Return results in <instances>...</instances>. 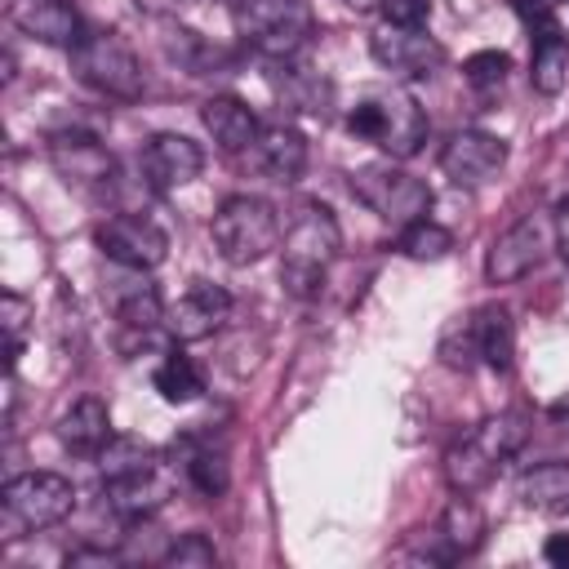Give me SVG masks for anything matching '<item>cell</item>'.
Returning a JSON list of instances; mask_svg holds the SVG:
<instances>
[{"label":"cell","instance_id":"18","mask_svg":"<svg viewBox=\"0 0 569 569\" xmlns=\"http://www.w3.org/2000/svg\"><path fill=\"white\" fill-rule=\"evenodd\" d=\"M4 13L22 36L53 49H76L84 40V22L71 0H4Z\"/></svg>","mask_w":569,"mask_h":569},{"label":"cell","instance_id":"6","mask_svg":"<svg viewBox=\"0 0 569 569\" xmlns=\"http://www.w3.org/2000/svg\"><path fill=\"white\" fill-rule=\"evenodd\" d=\"M76 511V485L58 471H22L0 489V529L4 538H27L62 525Z\"/></svg>","mask_w":569,"mask_h":569},{"label":"cell","instance_id":"26","mask_svg":"<svg viewBox=\"0 0 569 569\" xmlns=\"http://www.w3.org/2000/svg\"><path fill=\"white\" fill-rule=\"evenodd\" d=\"M529 84L547 98H556L569 84V36L547 22L533 31V53H529Z\"/></svg>","mask_w":569,"mask_h":569},{"label":"cell","instance_id":"17","mask_svg":"<svg viewBox=\"0 0 569 569\" xmlns=\"http://www.w3.org/2000/svg\"><path fill=\"white\" fill-rule=\"evenodd\" d=\"M502 164H507V142L498 133H485V129H458L440 151V169L458 187H480Z\"/></svg>","mask_w":569,"mask_h":569},{"label":"cell","instance_id":"23","mask_svg":"<svg viewBox=\"0 0 569 569\" xmlns=\"http://www.w3.org/2000/svg\"><path fill=\"white\" fill-rule=\"evenodd\" d=\"M160 44H164V53H169L187 76H218V71L231 67L227 49H218L213 40H204L200 31H191V27L173 22V18H160Z\"/></svg>","mask_w":569,"mask_h":569},{"label":"cell","instance_id":"1","mask_svg":"<svg viewBox=\"0 0 569 569\" xmlns=\"http://www.w3.org/2000/svg\"><path fill=\"white\" fill-rule=\"evenodd\" d=\"M338 249H342L338 218L320 200H302L298 213L284 227V240H280V284H284V293H293L302 302L316 298L325 289V276H329Z\"/></svg>","mask_w":569,"mask_h":569},{"label":"cell","instance_id":"40","mask_svg":"<svg viewBox=\"0 0 569 569\" xmlns=\"http://www.w3.org/2000/svg\"><path fill=\"white\" fill-rule=\"evenodd\" d=\"M182 0H138V9H147V13H164V9H178Z\"/></svg>","mask_w":569,"mask_h":569},{"label":"cell","instance_id":"41","mask_svg":"<svg viewBox=\"0 0 569 569\" xmlns=\"http://www.w3.org/2000/svg\"><path fill=\"white\" fill-rule=\"evenodd\" d=\"M342 4H347V9H356V13H365V9H378L382 0H342Z\"/></svg>","mask_w":569,"mask_h":569},{"label":"cell","instance_id":"27","mask_svg":"<svg viewBox=\"0 0 569 569\" xmlns=\"http://www.w3.org/2000/svg\"><path fill=\"white\" fill-rule=\"evenodd\" d=\"M116 298V320H120V329L124 333H156L160 325H164V316H169V307L160 302V293H156V284H147L142 280V271H138V280H120V289L111 293Z\"/></svg>","mask_w":569,"mask_h":569},{"label":"cell","instance_id":"16","mask_svg":"<svg viewBox=\"0 0 569 569\" xmlns=\"http://www.w3.org/2000/svg\"><path fill=\"white\" fill-rule=\"evenodd\" d=\"M173 493V476L169 467L156 458L129 476H116V480H102V498H107V511L120 516V520H151Z\"/></svg>","mask_w":569,"mask_h":569},{"label":"cell","instance_id":"14","mask_svg":"<svg viewBox=\"0 0 569 569\" xmlns=\"http://www.w3.org/2000/svg\"><path fill=\"white\" fill-rule=\"evenodd\" d=\"M227 320H231V293L222 284H213V280H196L169 307L164 329H169L173 342H200V338H213Z\"/></svg>","mask_w":569,"mask_h":569},{"label":"cell","instance_id":"24","mask_svg":"<svg viewBox=\"0 0 569 569\" xmlns=\"http://www.w3.org/2000/svg\"><path fill=\"white\" fill-rule=\"evenodd\" d=\"M253 156H258V169L271 178V182H298L302 169H307V138L293 129V124H271L258 133L253 142Z\"/></svg>","mask_w":569,"mask_h":569},{"label":"cell","instance_id":"3","mask_svg":"<svg viewBox=\"0 0 569 569\" xmlns=\"http://www.w3.org/2000/svg\"><path fill=\"white\" fill-rule=\"evenodd\" d=\"M347 129L391 160H409L427 142V111L405 89H373L347 111Z\"/></svg>","mask_w":569,"mask_h":569},{"label":"cell","instance_id":"39","mask_svg":"<svg viewBox=\"0 0 569 569\" xmlns=\"http://www.w3.org/2000/svg\"><path fill=\"white\" fill-rule=\"evenodd\" d=\"M542 556H547L551 565H560V569H569V533H551V538L542 542Z\"/></svg>","mask_w":569,"mask_h":569},{"label":"cell","instance_id":"36","mask_svg":"<svg viewBox=\"0 0 569 569\" xmlns=\"http://www.w3.org/2000/svg\"><path fill=\"white\" fill-rule=\"evenodd\" d=\"M516 4V13L538 31V27H547V22H556L551 18V9H556V0H511Z\"/></svg>","mask_w":569,"mask_h":569},{"label":"cell","instance_id":"15","mask_svg":"<svg viewBox=\"0 0 569 569\" xmlns=\"http://www.w3.org/2000/svg\"><path fill=\"white\" fill-rule=\"evenodd\" d=\"M480 542H485V511L471 502V493H458V498L440 511L436 529H427V538H422V560H431V565H453V560L480 551Z\"/></svg>","mask_w":569,"mask_h":569},{"label":"cell","instance_id":"22","mask_svg":"<svg viewBox=\"0 0 569 569\" xmlns=\"http://www.w3.org/2000/svg\"><path fill=\"white\" fill-rule=\"evenodd\" d=\"M53 431H58V445L67 453H76V458H98L102 445L116 436L111 431V413H107V405L98 396H80L76 405H67Z\"/></svg>","mask_w":569,"mask_h":569},{"label":"cell","instance_id":"35","mask_svg":"<svg viewBox=\"0 0 569 569\" xmlns=\"http://www.w3.org/2000/svg\"><path fill=\"white\" fill-rule=\"evenodd\" d=\"M378 13H382V22H391V27H427L431 0H382Z\"/></svg>","mask_w":569,"mask_h":569},{"label":"cell","instance_id":"2","mask_svg":"<svg viewBox=\"0 0 569 569\" xmlns=\"http://www.w3.org/2000/svg\"><path fill=\"white\" fill-rule=\"evenodd\" d=\"M529 440V418L507 409V413H489L480 418L467 436H458L445 453V480L453 493H476L485 489Z\"/></svg>","mask_w":569,"mask_h":569},{"label":"cell","instance_id":"19","mask_svg":"<svg viewBox=\"0 0 569 569\" xmlns=\"http://www.w3.org/2000/svg\"><path fill=\"white\" fill-rule=\"evenodd\" d=\"M200 169H204V151L187 133H156L142 147V178L151 191H178L191 178H200Z\"/></svg>","mask_w":569,"mask_h":569},{"label":"cell","instance_id":"42","mask_svg":"<svg viewBox=\"0 0 569 569\" xmlns=\"http://www.w3.org/2000/svg\"><path fill=\"white\" fill-rule=\"evenodd\" d=\"M182 4H209V0H182Z\"/></svg>","mask_w":569,"mask_h":569},{"label":"cell","instance_id":"31","mask_svg":"<svg viewBox=\"0 0 569 569\" xmlns=\"http://www.w3.org/2000/svg\"><path fill=\"white\" fill-rule=\"evenodd\" d=\"M396 244H400V253L413 258V262H440V258L453 249V236H449L440 222L422 218V222H409Z\"/></svg>","mask_w":569,"mask_h":569},{"label":"cell","instance_id":"11","mask_svg":"<svg viewBox=\"0 0 569 569\" xmlns=\"http://www.w3.org/2000/svg\"><path fill=\"white\" fill-rule=\"evenodd\" d=\"M93 244L102 249V258H111L124 271H156L169 258V236L164 227H156L142 213H116L107 222H98Z\"/></svg>","mask_w":569,"mask_h":569},{"label":"cell","instance_id":"4","mask_svg":"<svg viewBox=\"0 0 569 569\" xmlns=\"http://www.w3.org/2000/svg\"><path fill=\"white\" fill-rule=\"evenodd\" d=\"M231 18L240 40L267 62L298 58L316 36V13L307 0H236Z\"/></svg>","mask_w":569,"mask_h":569},{"label":"cell","instance_id":"20","mask_svg":"<svg viewBox=\"0 0 569 569\" xmlns=\"http://www.w3.org/2000/svg\"><path fill=\"white\" fill-rule=\"evenodd\" d=\"M200 120H204V133L213 138V147L227 151V156L249 151V147L258 142V133H262L253 107H249L244 98H236V93H213V98L200 107Z\"/></svg>","mask_w":569,"mask_h":569},{"label":"cell","instance_id":"10","mask_svg":"<svg viewBox=\"0 0 569 569\" xmlns=\"http://www.w3.org/2000/svg\"><path fill=\"white\" fill-rule=\"evenodd\" d=\"M547 249H556L551 240V218H538V213H525L520 222H511L485 253V280L489 284H516L525 280L529 271L542 267Z\"/></svg>","mask_w":569,"mask_h":569},{"label":"cell","instance_id":"38","mask_svg":"<svg viewBox=\"0 0 569 569\" xmlns=\"http://www.w3.org/2000/svg\"><path fill=\"white\" fill-rule=\"evenodd\" d=\"M551 240H556V253L569 262V200L551 209Z\"/></svg>","mask_w":569,"mask_h":569},{"label":"cell","instance_id":"43","mask_svg":"<svg viewBox=\"0 0 569 569\" xmlns=\"http://www.w3.org/2000/svg\"><path fill=\"white\" fill-rule=\"evenodd\" d=\"M560 4H569V0H560Z\"/></svg>","mask_w":569,"mask_h":569},{"label":"cell","instance_id":"9","mask_svg":"<svg viewBox=\"0 0 569 569\" xmlns=\"http://www.w3.org/2000/svg\"><path fill=\"white\" fill-rule=\"evenodd\" d=\"M71 53V71L80 84H89L93 93L102 98H120V102H133L142 98V62L138 53L116 36V31H84V40Z\"/></svg>","mask_w":569,"mask_h":569},{"label":"cell","instance_id":"28","mask_svg":"<svg viewBox=\"0 0 569 569\" xmlns=\"http://www.w3.org/2000/svg\"><path fill=\"white\" fill-rule=\"evenodd\" d=\"M151 382H156L160 400H169V405H191V400H200V391H204L200 365H196L191 356H182V351H169V356L156 365Z\"/></svg>","mask_w":569,"mask_h":569},{"label":"cell","instance_id":"12","mask_svg":"<svg viewBox=\"0 0 569 569\" xmlns=\"http://www.w3.org/2000/svg\"><path fill=\"white\" fill-rule=\"evenodd\" d=\"M369 53L396 80H427L445 62V49L436 36H427V27H391V22H382L369 36Z\"/></svg>","mask_w":569,"mask_h":569},{"label":"cell","instance_id":"7","mask_svg":"<svg viewBox=\"0 0 569 569\" xmlns=\"http://www.w3.org/2000/svg\"><path fill=\"white\" fill-rule=\"evenodd\" d=\"M209 236L231 267H253L280 249V218L262 196H227L209 218Z\"/></svg>","mask_w":569,"mask_h":569},{"label":"cell","instance_id":"8","mask_svg":"<svg viewBox=\"0 0 569 569\" xmlns=\"http://www.w3.org/2000/svg\"><path fill=\"white\" fill-rule=\"evenodd\" d=\"M351 196L396 231H405L409 222H422L431 213V187L422 178H413L409 169H400L396 160L351 169Z\"/></svg>","mask_w":569,"mask_h":569},{"label":"cell","instance_id":"32","mask_svg":"<svg viewBox=\"0 0 569 569\" xmlns=\"http://www.w3.org/2000/svg\"><path fill=\"white\" fill-rule=\"evenodd\" d=\"M160 560H164L169 569H213V565H218V547H213V538H204V533H182Z\"/></svg>","mask_w":569,"mask_h":569},{"label":"cell","instance_id":"37","mask_svg":"<svg viewBox=\"0 0 569 569\" xmlns=\"http://www.w3.org/2000/svg\"><path fill=\"white\" fill-rule=\"evenodd\" d=\"M76 565H120V551H107V547H76L67 551V569Z\"/></svg>","mask_w":569,"mask_h":569},{"label":"cell","instance_id":"5","mask_svg":"<svg viewBox=\"0 0 569 569\" xmlns=\"http://www.w3.org/2000/svg\"><path fill=\"white\" fill-rule=\"evenodd\" d=\"M511 356H516V325H511V311L502 302H485V307L449 320L440 333V360L449 369L489 365V369L507 373Z\"/></svg>","mask_w":569,"mask_h":569},{"label":"cell","instance_id":"34","mask_svg":"<svg viewBox=\"0 0 569 569\" xmlns=\"http://www.w3.org/2000/svg\"><path fill=\"white\" fill-rule=\"evenodd\" d=\"M0 320H4V338H9V373L18 369V356H22V325H27V302L18 293H4L0 298Z\"/></svg>","mask_w":569,"mask_h":569},{"label":"cell","instance_id":"30","mask_svg":"<svg viewBox=\"0 0 569 569\" xmlns=\"http://www.w3.org/2000/svg\"><path fill=\"white\" fill-rule=\"evenodd\" d=\"M182 476H187V485H191L196 493L218 498V493L227 489V480H231V467H227V453H222V449L204 445V449H191V453H187Z\"/></svg>","mask_w":569,"mask_h":569},{"label":"cell","instance_id":"13","mask_svg":"<svg viewBox=\"0 0 569 569\" xmlns=\"http://www.w3.org/2000/svg\"><path fill=\"white\" fill-rule=\"evenodd\" d=\"M49 160L80 191H107L116 182V156L107 151L102 138H93L84 129H58V133H49Z\"/></svg>","mask_w":569,"mask_h":569},{"label":"cell","instance_id":"21","mask_svg":"<svg viewBox=\"0 0 569 569\" xmlns=\"http://www.w3.org/2000/svg\"><path fill=\"white\" fill-rule=\"evenodd\" d=\"M267 80H271V89L280 93V102H284V107L307 111V116H329L333 84H329L316 67H307V62H298V58L267 62Z\"/></svg>","mask_w":569,"mask_h":569},{"label":"cell","instance_id":"25","mask_svg":"<svg viewBox=\"0 0 569 569\" xmlns=\"http://www.w3.org/2000/svg\"><path fill=\"white\" fill-rule=\"evenodd\" d=\"M516 493L538 516H569V462L565 458H547V462L529 467L520 476Z\"/></svg>","mask_w":569,"mask_h":569},{"label":"cell","instance_id":"29","mask_svg":"<svg viewBox=\"0 0 569 569\" xmlns=\"http://www.w3.org/2000/svg\"><path fill=\"white\" fill-rule=\"evenodd\" d=\"M156 458H160V453H156L147 440H138V436H111L93 462H98L102 480H116V476H129V471H138V467H147V462H156Z\"/></svg>","mask_w":569,"mask_h":569},{"label":"cell","instance_id":"33","mask_svg":"<svg viewBox=\"0 0 569 569\" xmlns=\"http://www.w3.org/2000/svg\"><path fill=\"white\" fill-rule=\"evenodd\" d=\"M467 80L476 84V89H498L502 80H507V71H511V58L502 53V49H480V53H471L467 58Z\"/></svg>","mask_w":569,"mask_h":569}]
</instances>
